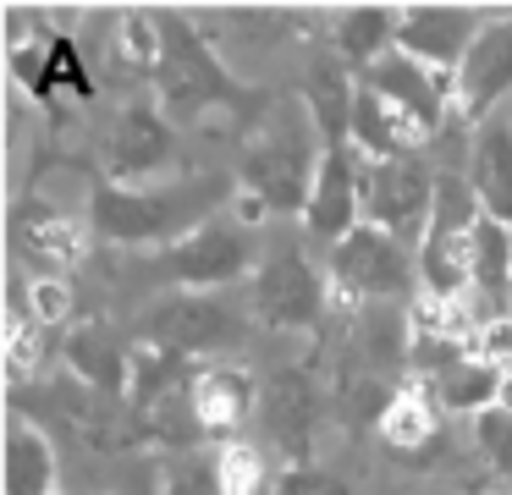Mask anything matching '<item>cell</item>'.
I'll list each match as a JSON object with an SVG mask.
<instances>
[{"mask_svg":"<svg viewBox=\"0 0 512 495\" xmlns=\"http://www.w3.org/2000/svg\"><path fill=\"white\" fill-rule=\"evenodd\" d=\"M160 17V66H155V99L177 127H193L210 110H226L237 121H254L270 110V94H259L254 83L232 72L215 55V44L204 39L199 17L188 6H155Z\"/></svg>","mask_w":512,"mask_h":495,"instance_id":"6da1fadb","label":"cell"},{"mask_svg":"<svg viewBox=\"0 0 512 495\" xmlns=\"http://www.w3.org/2000/svg\"><path fill=\"white\" fill-rule=\"evenodd\" d=\"M226 182L188 176L177 187H122L94 165L89 176V237L105 248H171L188 231L210 226Z\"/></svg>","mask_w":512,"mask_h":495,"instance_id":"7a4b0ae2","label":"cell"},{"mask_svg":"<svg viewBox=\"0 0 512 495\" xmlns=\"http://www.w3.org/2000/svg\"><path fill=\"white\" fill-rule=\"evenodd\" d=\"M353 94L358 77L347 83V66H314L309 88H303V105H309L314 132H320V171H314V198L303 226L320 242H342L364 220V209H358L364 154L353 143Z\"/></svg>","mask_w":512,"mask_h":495,"instance_id":"3957f363","label":"cell"},{"mask_svg":"<svg viewBox=\"0 0 512 495\" xmlns=\"http://www.w3.org/2000/svg\"><path fill=\"white\" fill-rule=\"evenodd\" d=\"M309 105H287L276 127H265L237 160V187L265 198L270 215H309L314 171H320V132L309 138Z\"/></svg>","mask_w":512,"mask_h":495,"instance_id":"277c9868","label":"cell"},{"mask_svg":"<svg viewBox=\"0 0 512 495\" xmlns=\"http://www.w3.org/2000/svg\"><path fill=\"white\" fill-rule=\"evenodd\" d=\"M325 275H331V308L336 314H364L369 303H413V275L419 259H408V242H397L391 231L358 220L342 242H331L325 253Z\"/></svg>","mask_w":512,"mask_h":495,"instance_id":"5b68a950","label":"cell"},{"mask_svg":"<svg viewBox=\"0 0 512 495\" xmlns=\"http://www.w3.org/2000/svg\"><path fill=\"white\" fill-rule=\"evenodd\" d=\"M485 220V204H479L468 171H441V187H435V215L430 231L419 242V286L430 297H446V303H463V292L474 286V231Z\"/></svg>","mask_w":512,"mask_h":495,"instance_id":"8992f818","label":"cell"},{"mask_svg":"<svg viewBox=\"0 0 512 495\" xmlns=\"http://www.w3.org/2000/svg\"><path fill=\"white\" fill-rule=\"evenodd\" d=\"M243 336H248V325L232 303H221L210 292H166L133 325L127 341H144V347H160L171 358L193 363V358H210L221 347H237Z\"/></svg>","mask_w":512,"mask_h":495,"instance_id":"52a82bcc","label":"cell"},{"mask_svg":"<svg viewBox=\"0 0 512 495\" xmlns=\"http://www.w3.org/2000/svg\"><path fill=\"white\" fill-rule=\"evenodd\" d=\"M435 187L441 171L419 154H402V160H364L358 176V209H364L369 226L391 231L397 242H424L435 215Z\"/></svg>","mask_w":512,"mask_h":495,"instance_id":"ba28073f","label":"cell"},{"mask_svg":"<svg viewBox=\"0 0 512 495\" xmlns=\"http://www.w3.org/2000/svg\"><path fill=\"white\" fill-rule=\"evenodd\" d=\"M331 314V275L314 270L298 248H276L254 270V319L270 330H320Z\"/></svg>","mask_w":512,"mask_h":495,"instance_id":"9c48e42d","label":"cell"},{"mask_svg":"<svg viewBox=\"0 0 512 495\" xmlns=\"http://www.w3.org/2000/svg\"><path fill=\"white\" fill-rule=\"evenodd\" d=\"M325 424V391L303 363H281L259 385V429H265L270 451L287 468L314 457V435Z\"/></svg>","mask_w":512,"mask_h":495,"instance_id":"30bf717a","label":"cell"},{"mask_svg":"<svg viewBox=\"0 0 512 495\" xmlns=\"http://www.w3.org/2000/svg\"><path fill=\"white\" fill-rule=\"evenodd\" d=\"M177 165V121L160 110V99H127L111 116L100 143V171L122 187H138L144 176Z\"/></svg>","mask_w":512,"mask_h":495,"instance_id":"8fae6325","label":"cell"},{"mask_svg":"<svg viewBox=\"0 0 512 495\" xmlns=\"http://www.w3.org/2000/svg\"><path fill=\"white\" fill-rule=\"evenodd\" d=\"M248 270H259L254 264V237H248L243 226H221V220L188 231L182 242L160 248V259H155V275L171 281L177 292H215V286L243 281Z\"/></svg>","mask_w":512,"mask_h":495,"instance_id":"7c38bea8","label":"cell"},{"mask_svg":"<svg viewBox=\"0 0 512 495\" xmlns=\"http://www.w3.org/2000/svg\"><path fill=\"white\" fill-rule=\"evenodd\" d=\"M485 6H441V0H419V6H402V28H397V50H408L413 61L435 66V72H452L463 66L468 44L490 28Z\"/></svg>","mask_w":512,"mask_h":495,"instance_id":"4fadbf2b","label":"cell"},{"mask_svg":"<svg viewBox=\"0 0 512 495\" xmlns=\"http://www.w3.org/2000/svg\"><path fill=\"white\" fill-rule=\"evenodd\" d=\"M512 94V11H496L457 66V127H485L490 110Z\"/></svg>","mask_w":512,"mask_h":495,"instance_id":"5bb4252c","label":"cell"},{"mask_svg":"<svg viewBox=\"0 0 512 495\" xmlns=\"http://www.w3.org/2000/svg\"><path fill=\"white\" fill-rule=\"evenodd\" d=\"M193 413H199L204 435L237 440V429L259 418V380L243 363H199L193 369Z\"/></svg>","mask_w":512,"mask_h":495,"instance_id":"9a60e30c","label":"cell"},{"mask_svg":"<svg viewBox=\"0 0 512 495\" xmlns=\"http://www.w3.org/2000/svg\"><path fill=\"white\" fill-rule=\"evenodd\" d=\"M67 358V374H78L89 391L111 396V402H127V369H133V341H122L105 319H89L67 336L61 347Z\"/></svg>","mask_w":512,"mask_h":495,"instance_id":"2e32d148","label":"cell"},{"mask_svg":"<svg viewBox=\"0 0 512 495\" xmlns=\"http://www.w3.org/2000/svg\"><path fill=\"white\" fill-rule=\"evenodd\" d=\"M353 143H358L364 160H402V154H419L424 143H430V132H424L413 116H402L397 105H386L369 83H358V94H353Z\"/></svg>","mask_w":512,"mask_h":495,"instance_id":"e0dca14e","label":"cell"},{"mask_svg":"<svg viewBox=\"0 0 512 495\" xmlns=\"http://www.w3.org/2000/svg\"><path fill=\"white\" fill-rule=\"evenodd\" d=\"M12 242L23 259L39 264V275H56V264H78L83 242H89V226L67 220L56 204H23L12 220Z\"/></svg>","mask_w":512,"mask_h":495,"instance_id":"ac0fdd59","label":"cell"},{"mask_svg":"<svg viewBox=\"0 0 512 495\" xmlns=\"http://www.w3.org/2000/svg\"><path fill=\"white\" fill-rule=\"evenodd\" d=\"M468 182L490 220L512 231V121H485L468 143Z\"/></svg>","mask_w":512,"mask_h":495,"instance_id":"d6986e66","label":"cell"},{"mask_svg":"<svg viewBox=\"0 0 512 495\" xmlns=\"http://www.w3.org/2000/svg\"><path fill=\"white\" fill-rule=\"evenodd\" d=\"M375 435L386 440L391 457H419L441 440V402L430 396L424 380H402V391L391 396V407L380 413Z\"/></svg>","mask_w":512,"mask_h":495,"instance_id":"ffe728a7","label":"cell"},{"mask_svg":"<svg viewBox=\"0 0 512 495\" xmlns=\"http://www.w3.org/2000/svg\"><path fill=\"white\" fill-rule=\"evenodd\" d=\"M397 28H402V6H347V11H336V28H331L336 61L364 77L380 55L397 50Z\"/></svg>","mask_w":512,"mask_h":495,"instance_id":"44dd1931","label":"cell"},{"mask_svg":"<svg viewBox=\"0 0 512 495\" xmlns=\"http://www.w3.org/2000/svg\"><path fill=\"white\" fill-rule=\"evenodd\" d=\"M507 374L512 369H501V363H490V358H457V363H446L435 380H424L430 385V396L446 407V413H490V407H501V391H507Z\"/></svg>","mask_w":512,"mask_h":495,"instance_id":"7402d4cb","label":"cell"},{"mask_svg":"<svg viewBox=\"0 0 512 495\" xmlns=\"http://www.w3.org/2000/svg\"><path fill=\"white\" fill-rule=\"evenodd\" d=\"M6 495H56V446L23 413L6 429Z\"/></svg>","mask_w":512,"mask_h":495,"instance_id":"603a6c76","label":"cell"},{"mask_svg":"<svg viewBox=\"0 0 512 495\" xmlns=\"http://www.w3.org/2000/svg\"><path fill=\"white\" fill-rule=\"evenodd\" d=\"M28 94H34L45 110H56V94L94 99L89 61H83V50H78V39H72V33H50V39H45V66H39V77H34V88H28Z\"/></svg>","mask_w":512,"mask_h":495,"instance_id":"cb8c5ba5","label":"cell"},{"mask_svg":"<svg viewBox=\"0 0 512 495\" xmlns=\"http://www.w3.org/2000/svg\"><path fill=\"white\" fill-rule=\"evenodd\" d=\"M215 473H221V495H281V473L248 440H226L215 451Z\"/></svg>","mask_w":512,"mask_h":495,"instance_id":"d4e9b609","label":"cell"},{"mask_svg":"<svg viewBox=\"0 0 512 495\" xmlns=\"http://www.w3.org/2000/svg\"><path fill=\"white\" fill-rule=\"evenodd\" d=\"M116 55H122V66L155 77V66H160V17H155V6H127L122 17H116Z\"/></svg>","mask_w":512,"mask_h":495,"instance_id":"484cf974","label":"cell"},{"mask_svg":"<svg viewBox=\"0 0 512 495\" xmlns=\"http://www.w3.org/2000/svg\"><path fill=\"white\" fill-rule=\"evenodd\" d=\"M474 435H479V451L490 457V468L512 484V407H490V413H479Z\"/></svg>","mask_w":512,"mask_h":495,"instance_id":"4316f807","label":"cell"},{"mask_svg":"<svg viewBox=\"0 0 512 495\" xmlns=\"http://www.w3.org/2000/svg\"><path fill=\"white\" fill-rule=\"evenodd\" d=\"M28 314H34L39 330L67 325V314H72V286L61 281V275H34V281H28Z\"/></svg>","mask_w":512,"mask_h":495,"instance_id":"83f0119b","label":"cell"},{"mask_svg":"<svg viewBox=\"0 0 512 495\" xmlns=\"http://www.w3.org/2000/svg\"><path fill=\"white\" fill-rule=\"evenodd\" d=\"M160 495H221V473H215V457H182L166 468V490Z\"/></svg>","mask_w":512,"mask_h":495,"instance_id":"f1b7e54d","label":"cell"},{"mask_svg":"<svg viewBox=\"0 0 512 495\" xmlns=\"http://www.w3.org/2000/svg\"><path fill=\"white\" fill-rule=\"evenodd\" d=\"M281 495H353V490H347V479H336V473L314 468V462H298V468L281 473Z\"/></svg>","mask_w":512,"mask_h":495,"instance_id":"f546056e","label":"cell"},{"mask_svg":"<svg viewBox=\"0 0 512 495\" xmlns=\"http://www.w3.org/2000/svg\"><path fill=\"white\" fill-rule=\"evenodd\" d=\"M463 495H507V484H501V479H474Z\"/></svg>","mask_w":512,"mask_h":495,"instance_id":"4dcf8cb0","label":"cell"},{"mask_svg":"<svg viewBox=\"0 0 512 495\" xmlns=\"http://www.w3.org/2000/svg\"><path fill=\"white\" fill-rule=\"evenodd\" d=\"M56 495H61V490H56Z\"/></svg>","mask_w":512,"mask_h":495,"instance_id":"1f68e13d","label":"cell"}]
</instances>
